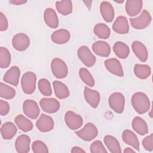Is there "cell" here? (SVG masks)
I'll list each match as a JSON object with an SVG mask.
<instances>
[{
	"label": "cell",
	"mask_w": 153,
	"mask_h": 153,
	"mask_svg": "<svg viewBox=\"0 0 153 153\" xmlns=\"http://www.w3.org/2000/svg\"><path fill=\"white\" fill-rule=\"evenodd\" d=\"M131 105L139 114L148 112L150 108V101L148 96L143 92H136L131 97Z\"/></svg>",
	"instance_id": "6da1fadb"
},
{
	"label": "cell",
	"mask_w": 153,
	"mask_h": 153,
	"mask_svg": "<svg viewBox=\"0 0 153 153\" xmlns=\"http://www.w3.org/2000/svg\"><path fill=\"white\" fill-rule=\"evenodd\" d=\"M36 76L32 72L25 73L21 79V86L23 91L27 94H32L36 88Z\"/></svg>",
	"instance_id": "7a4b0ae2"
},
{
	"label": "cell",
	"mask_w": 153,
	"mask_h": 153,
	"mask_svg": "<svg viewBox=\"0 0 153 153\" xmlns=\"http://www.w3.org/2000/svg\"><path fill=\"white\" fill-rule=\"evenodd\" d=\"M152 17L149 12L143 10L140 16L135 18H130V24L136 29H143L148 27L151 22Z\"/></svg>",
	"instance_id": "3957f363"
},
{
	"label": "cell",
	"mask_w": 153,
	"mask_h": 153,
	"mask_svg": "<svg viewBox=\"0 0 153 153\" xmlns=\"http://www.w3.org/2000/svg\"><path fill=\"white\" fill-rule=\"evenodd\" d=\"M108 103L110 108L114 112L118 114H121L124 109L125 97L121 93H113L109 97Z\"/></svg>",
	"instance_id": "277c9868"
},
{
	"label": "cell",
	"mask_w": 153,
	"mask_h": 153,
	"mask_svg": "<svg viewBox=\"0 0 153 153\" xmlns=\"http://www.w3.org/2000/svg\"><path fill=\"white\" fill-rule=\"evenodd\" d=\"M51 69L54 76L59 79L65 78L68 73V69L65 62L59 58H54L51 62Z\"/></svg>",
	"instance_id": "5b68a950"
},
{
	"label": "cell",
	"mask_w": 153,
	"mask_h": 153,
	"mask_svg": "<svg viewBox=\"0 0 153 153\" xmlns=\"http://www.w3.org/2000/svg\"><path fill=\"white\" fill-rule=\"evenodd\" d=\"M75 134L85 141H91L97 136L98 130L93 123H88L82 128L75 131Z\"/></svg>",
	"instance_id": "8992f818"
},
{
	"label": "cell",
	"mask_w": 153,
	"mask_h": 153,
	"mask_svg": "<svg viewBox=\"0 0 153 153\" xmlns=\"http://www.w3.org/2000/svg\"><path fill=\"white\" fill-rule=\"evenodd\" d=\"M77 55L80 60L87 67H91L96 63V57L87 46L80 47L78 50Z\"/></svg>",
	"instance_id": "52a82bcc"
},
{
	"label": "cell",
	"mask_w": 153,
	"mask_h": 153,
	"mask_svg": "<svg viewBox=\"0 0 153 153\" xmlns=\"http://www.w3.org/2000/svg\"><path fill=\"white\" fill-rule=\"evenodd\" d=\"M65 121L66 126L72 130L79 128L83 124V120L81 116L72 111H68L65 113Z\"/></svg>",
	"instance_id": "ba28073f"
},
{
	"label": "cell",
	"mask_w": 153,
	"mask_h": 153,
	"mask_svg": "<svg viewBox=\"0 0 153 153\" xmlns=\"http://www.w3.org/2000/svg\"><path fill=\"white\" fill-rule=\"evenodd\" d=\"M12 45L14 48L17 51H25L30 45V38L25 33H17L13 38Z\"/></svg>",
	"instance_id": "9c48e42d"
},
{
	"label": "cell",
	"mask_w": 153,
	"mask_h": 153,
	"mask_svg": "<svg viewBox=\"0 0 153 153\" xmlns=\"http://www.w3.org/2000/svg\"><path fill=\"white\" fill-rule=\"evenodd\" d=\"M23 111L27 117L33 120L36 119L40 113V109L37 103L30 99L24 101L23 103Z\"/></svg>",
	"instance_id": "30bf717a"
},
{
	"label": "cell",
	"mask_w": 153,
	"mask_h": 153,
	"mask_svg": "<svg viewBox=\"0 0 153 153\" xmlns=\"http://www.w3.org/2000/svg\"><path fill=\"white\" fill-rule=\"evenodd\" d=\"M39 105L44 112L49 114L56 112L60 107V102L54 98H42L39 101Z\"/></svg>",
	"instance_id": "8fae6325"
},
{
	"label": "cell",
	"mask_w": 153,
	"mask_h": 153,
	"mask_svg": "<svg viewBox=\"0 0 153 153\" xmlns=\"http://www.w3.org/2000/svg\"><path fill=\"white\" fill-rule=\"evenodd\" d=\"M37 128L41 132H48L54 128V121L49 115L42 114L36 122Z\"/></svg>",
	"instance_id": "7c38bea8"
},
{
	"label": "cell",
	"mask_w": 153,
	"mask_h": 153,
	"mask_svg": "<svg viewBox=\"0 0 153 153\" xmlns=\"http://www.w3.org/2000/svg\"><path fill=\"white\" fill-rule=\"evenodd\" d=\"M104 65L107 70L114 75L122 77L124 75L123 69L120 61L115 58H110L106 59Z\"/></svg>",
	"instance_id": "4fadbf2b"
},
{
	"label": "cell",
	"mask_w": 153,
	"mask_h": 153,
	"mask_svg": "<svg viewBox=\"0 0 153 153\" xmlns=\"http://www.w3.org/2000/svg\"><path fill=\"white\" fill-rule=\"evenodd\" d=\"M20 75V69L16 66H13L5 72L3 80L5 82L16 87L19 84Z\"/></svg>",
	"instance_id": "5bb4252c"
},
{
	"label": "cell",
	"mask_w": 153,
	"mask_h": 153,
	"mask_svg": "<svg viewBox=\"0 0 153 153\" xmlns=\"http://www.w3.org/2000/svg\"><path fill=\"white\" fill-rule=\"evenodd\" d=\"M84 96L85 101L93 108H96L100 100V96L99 93L94 90L85 87L84 90Z\"/></svg>",
	"instance_id": "9a60e30c"
},
{
	"label": "cell",
	"mask_w": 153,
	"mask_h": 153,
	"mask_svg": "<svg viewBox=\"0 0 153 153\" xmlns=\"http://www.w3.org/2000/svg\"><path fill=\"white\" fill-rule=\"evenodd\" d=\"M114 31L119 34H126L129 32V25L127 17L120 16L117 17L112 25Z\"/></svg>",
	"instance_id": "2e32d148"
},
{
	"label": "cell",
	"mask_w": 153,
	"mask_h": 153,
	"mask_svg": "<svg viewBox=\"0 0 153 153\" xmlns=\"http://www.w3.org/2000/svg\"><path fill=\"white\" fill-rule=\"evenodd\" d=\"M30 139L26 134H22L17 137L15 142V148L19 153H26L30 150Z\"/></svg>",
	"instance_id": "e0dca14e"
},
{
	"label": "cell",
	"mask_w": 153,
	"mask_h": 153,
	"mask_svg": "<svg viewBox=\"0 0 153 153\" xmlns=\"http://www.w3.org/2000/svg\"><path fill=\"white\" fill-rule=\"evenodd\" d=\"M133 53L141 62H146L148 59V53L145 45L140 41H133L131 44Z\"/></svg>",
	"instance_id": "ac0fdd59"
},
{
	"label": "cell",
	"mask_w": 153,
	"mask_h": 153,
	"mask_svg": "<svg viewBox=\"0 0 153 153\" xmlns=\"http://www.w3.org/2000/svg\"><path fill=\"white\" fill-rule=\"evenodd\" d=\"M100 11L105 22L110 23L114 20L115 15L114 9L109 2L103 1L101 2L100 5Z\"/></svg>",
	"instance_id": "d6986e66"
},
{
	"label": "cell",
	"mask_w": 153,
	"mask_h": 153,
	"mask_svg": "<svg viewBox=\"0 0 153 153\" xmlns=\"http://www.w3.org/2000/svg\"><path fill=\"white\" fill-rule=\"evenodd\" d=\"M93 51L101 57H108L111 53V47L109 44L103 41H98L92 45Z\"/></svg>",
	"instance_id": "ffe728a7"
},
{
	"label": "cell",
	"mask_w": 153,
	"mask_h": 153,
	"mask_svg": "<svg viewBox=\"0 0 153 153\" xmlns=\"http://www.w3.org/2000/svg\"><path fill=\"white\" fill-rule=\"evenodd\" d=\"M44 19L46 25L51 28L56 29L59 26V19L56 12L51 8H47L44 13Z\"/></svg>",
	"instance_id": "44dd1931"
},
{
	"label": "cell",
	"mask_w": 153,
	"mask_h": 153,
	"mask_svg": "<svg viewBox=\"0 0 153 153\" xmlns=\"http://www.w3.org/2000/svg\"><path fill=\"white\" fill-rule=\"evenodd\" d=\"M71 35L68 30L64 29H58L54 31L51 35V41L57 44H63L70 39Z\"/></svg>",
	"instance_id": "7402d4cb"
},
{
	"label": "cell",
	"mask_w": 153,
	"mask_h": 153,
	"mask_svg": "<svg viewBox=\"0 0 153 153\" xmlns=\"http://www.w3.org/2000/svg\"><path fill=\"white\" fill-rule=\"evenodd\" d=\"M143 6L141 0H128L126 2V11L128 16H134L138 14Z\"/></svg>",
	"instance_id": "603a6c76"
},
{
	"label": "cell",
	"mask_w": 153,
	"mask_h": 153,
	"mask_svg": "<svg viewBox=\"0 0 153 153\" xmlns=\"http://www.w3.org/2000/svg\"><path fill=\"white\" fill-rule=\"evenodd\" d=\"M123 140L127 145L139 151V142L136 134L130 130H125L122 134Z\"/></svg>",
	"instance_id": "cb8c5ba5"
},
{
	"label": "cell",
	"mask_w": 153,
	"mask_h": 153,
	"mask_svg": "<svg viewBox=\"0 0 153 153\" xmlns=\"http://www.w3.org/2000/svg\"><path fill=\"white\" fill-rule=\"evenodd\" d=\"M17 129L16 126L12 122L4 123L1 128V133L3 139L5 140L11 139L16 134Z\"/></svg>",
	"instance_id": "d4e9b609"
},
{
	"label": "cell",
	"mask_w": 153,
	"mask_h": 153,
	"mask_svg": "<svg viewBox=\"0 0 153 153\" xmlns=\"http://www.w3.org/2000/svg\"><path fill=\"white\" fill-rule=\"evenodd\" d=\"M132 128L139 134L145 135L148 133V128L146 121L139 117H134L131 123Z\"/></svg>",
	"instance_id": "484cf974"
},
{
	"label": "cell",
	"mask_w": 153,
	"mask_h": 153,
	"mask_svg": "<svg viewBox=\"0 0 153 153\" xmlns=\"http://www.w3.org/2000/svg\"><path fill=\"white\" fill-rule=\"evenodd\" d=\"M53 85L56 96L60 99H63L69 96V91L67 86L59 81H54L53 82Z\"/></svg>",
	"instance_id": "4316f807"
},
{
	"label": "cell",
	"mask_w": 153,
	"mask_h": 153,
	"mask_svg": "<svg viewBox=\"0 0 153 153\" xmlns=\"http://www.w3.org/2000/svg\"><path fill=\"white\" fill-rule=\"evenodd\" d=\"M103 141L108 150L112 153H120L121 149L118 140L114 136L106 135L103 138Z\"/></svg>",
	"instance_id": "83f0119b"
},
{
	"label": "cell",
	"mask_w": 153,
	"mask_h": 153,
	"mask_svg": "<svg viewBox=\"0 0 153 153\" xmlns=\"http://www.w3.org/2000/svg\"><path fill=\"white\" fill-rule=\"evenodd\" d=\"M113 50L116 56L120 59H126L130 53L128 46L121 41H117L114 44Z\"/></svg>",
	"instance_id": "f1b7e54d"
},
{
	"label": "cell",
	"mask_w": 153,
	"mask_h": 153,
	"mask_svg": "<svg viewBox=\"0 0 153 153\" xmlns=\"http://www.w3.org/2000/svg\"><path fill=\"white\" fill-rule=\"evenodd\" d=\"M15 123L22 131L27 132L30 131L33 128V124L30 120L26 118L23 115H17L14 119Z\"/></svg>",
	"instance_id": "f546056e"
},
{
	"label": "cell",
	"mask_w": 153,
	"mask_h": 153,
	"mask_svg": "<svg viewBox=\"0 0 153 153\" xmlns=\"http://www.w3.org/2000/svg\"><path fill=\"white\" fill-rule=\"evenodd\" d=\"M56 8L59 13L66 16L72 12V2L70 0L56 1Z\"/></svg>",
	"instance_id": "4dcf8cb0"
},
{
	"label": "cell",
	"mask_w": 153,
	"mask_h": 153,
	"mask_svg": "<svg viewBox=\"0 0 153 153\" xmlns=\"http://www.w3.org/2000/svg\"><path fill=\"white\" fill-rule=\"evenodd\" d=\"M93 32L98 38L103 39H108L111 34L109 27L104 23L96 24L94 27Z\"/></svg>",
	"instance_id": "1f68e13d"
},
{
	"label": "cell",
	"mask_w": 153,
	"mask_h": 153,
	"mask_svg": "<svg viewBox=\"0 0 153 153\" xmlns=\"http://www.w3.org/2000/svg\"><path fill=\"white\" fill-rule=\"evenodd\" d=\"M134 73L137 78L144 79L151 75V69L147 65L136 64L134 67Z\"/></svg>",
	"instance_id": "d6a6232c"
},
{
	"label": "cell",
	"mask_w": 153,
	"mask_h": 153,
	"mask_svg": "<svg viewBox=\"0 0 153 153\" xmlns=\"http://www.w3.org/2000/svg\"><path fill=\"white\" fill-rule=\"evenodd\" d=\"M11 57L9 50L5 48L1 47L0 48V67L1 68H8L11 62Z\"/></svg>",
	"instance_id": "836d02e7"
},
{
	"label": "cell",
	"mask_w": 153,
	"mask_h": 153,
	"mask_svg": "<svg viewBox=\"0 0 153 153\" xmlns=\"http://www.w3.org/2000/svg\"><path fill=\"white\" fill-rule=\"evenodd\" d=\"M79 75L81 79L88 86L92 87L94 85V79L87 69L85 68H80L79 71Z\"/></svg>",
	"instance_id": "e575fe53"
},
{
	"label": "cell",
	"mask_w": 153,
	"mask_h": 153,
	"mask_svg": "<svg viewBox=\"0 0 153 153\" xmlns=\"http://www.w3.org/2000/svg\"><path fill=\"white\" fill-rule=\"evenodd\" d=\"M16 95L15 90L3 82L0 83V96L5 99H11Z\"/></svg>",
	"instance_id": "d590c367"
},
{
	"label": "cell",
	"mask_w": 153,
	"mask_h": 153,
	"mask_svg": "<svg viewBox=\"0 0 153 153\" xmlns=\"http://www.w3.org/2000/svg\"><path fill=\"white\" fill-rule=\"evenodd\" d=\"M38 89L41 93L45 96H50L52 94V89L48 80L45 78L40 79L38 84Z\"/></svg>",
	"instance_id": "8d00e7d4"
},
{
	"label": "cell",
	"mask_w": 153,
	"mask_h": 153,
	"mask_svg": "<svg viewBox=\"0 0 153 153\" xmlns=\"http://www.w3.org/2000/svg\"><path fill=\"white\" fill-rule=\"evenodd\" d=\"M32 151L35 153H47L48 149L47 145L41 140H35L32 145Z\"/></svg>",
	"instance_id": "74e56055"
},
{
	"label": "cell",
	"mask_w": 153,
	"mask_h": 153,
	"mask_svg": "<svg viewBox=\"0 0 153 153\" xmlns=\"http://www.w3.org/2000/svg\"><path fill=\"white\" fill-rule=\"evenodd\" d=\"M91 153H107L108 151L106 150L104 145L100 140L94 141L90 145V148Z\"/></svg>",
	"instance_id": "f35d334b"
},
{
	"label": "cell",
	"mask_w": 153,
	"mask_h": 153,
	"mask_svg": "<svg viewBox=\"0 0 153 153\" xmlns=\"http://www.w3.org/2000/svg\"><path fill=\"white\" fill-rule=\"evenodd\" d=\"M142 145L143 148L149 151H152L153 150V134L145 137L142 140Z\"/></svg>",
	"instance_id": "ab89813d"
},
{
	"label": "cell",
	"mask_w": 153,
	"mask_h": 153,
	"mask_svg": "<svg viewBox=\"0 0 153 153\" xmlns=\"http://www.w3.org/2000/svg\"><path fill=\"white\" fill-rule=\"evenodd\" d=\"M10 111L9 103L3 100H0V114L2 116L6 115Z\"/></svg>",
	"instance_id": "60d3db41"
},
{
	"label": "cell",
	"mask_w": 153,
	"mask_h": 153,
	"mask_svg": "<svg viewBox=\"0 0 153 153\" xmlns=\"http://www.w3.org/2000/svg\"><path fill=\"white\" fill-rule=\"evenodd\" d=\"M8 26V20L6 16L2 13H0V30L1 32L5 31L7 29Z\"/></svg>",
	"instance_id": "b9f144b4"
},
{
	"label": "cell",
	"mask_w": 153,
	"mask_h": 153,
	"mask_svg": "<svg viewBox=\"0 0 153 153\" xmlns=\"http://www.w3.org/2000/svg\"><path fill=\"white\" fill-rule=\"evenodd\" d=\"M71 152L73 153H80V152H85V151L78 146H74L71 149Z\"/></svg>",
	"instance_id": "7bdbcfd3"
},
{
	"label": "cell",
	"mask_w": 153,
	"mask_h": 153,
	"mask_svg": "<svg viewBox=\"0 0 153 153\" xmlns=\"http://www.w3.org/2000/svg\"><path fill=\"white\" fill-rule=\"evenodd\" d=\"M10 3L15 4V5H22L23 4H25L27 2V1H23V0H12L9 1Z\"/></svg>",
	"instance_id": "ee69618b"
},
{
	"label": "cell",
	"mask_w": 153,
	"mask_h": 153,
	"mask_svg": "<svg viewBox=\"0 0 153 153\" xmlns=\"http://www.w3.org/2000/svg\"><path fill=\"white\" fill-rule=\"evenodd\" d=\"M124 152H135V151L131 148L127 147L124 150Z\"/></svg>",
	"instance_id": "f6af8a7d"
},
{
	"label": "cell",
	"mask_w": 153,
	"mask_h": 153,
	"mask_svg": "<svg viewBox=\"0 0 153 153\" xmlns=\"http://www.w3.org/2000/svg\"><path fill=\"white\" fill-rule=\"evenodd\" d=\"M83 2L86 4V5H87L88 8H90V6H91V2H92V1H84Z\"/></svg>",
	"instance_id": "bcb514c9"
}]
</instances>
